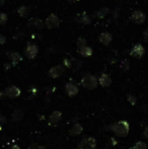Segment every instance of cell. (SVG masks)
I'll return each mask as SVG.
<instances>
[{"mask_svg":"<svg viewBox=\"0 0 148 149\" xmlns=\"http://www.w3.org/2000/svg\"><path fill=\"white\" fill-rule=\"evenodd\" d=\"M61 119H62V113L59 112V111H55V112H53L49 116V121H50V123H52V124L59 123V122L61 121Z\"/></svg>","mask_w":148,"mask_h":149,"instance_id":"14","label":"cell"},{"mask_svg":"<svg viewBox=\"0 0 148 149\" xmlns=\"http://www.w3.org/2000/svg\"><path fill=\"white\" fill-rule=\"evenodd\" d=\"M8 58L10 59V61H11V63L13 65L17 64L18 62H20L22 60V55L18 52H10V53H8Z\"/></svg>","mask_w":148,"mask_h":149,"instance_id":"15","label":"cell"},{"mask_svg":"<svg viewBox=\"0 0 148 149\" xmlns=\"http://www.w3.org/2000/svg\"><path fill=\"white\" fill-rule=\"evenodd\" d=\"M6 43V37L4 35H0V45H4Z\"/></svg>","mask_w":148,"mask_h":149,"instance_id":"28","label":"cell"},{"mask_svg":"<svg viewBox=\"0 0 148 149\" xmlns=\"http://www.w3.org/2000/svg\"><path fill=\"white\" fill-rule=\"evenodd\" d=\"M83 131V127L81 124L79 123H76L72 126V128L70 129V134L73 136H77V135H80Z\"/></svg>","mask_w":148,"mask_h":149,"instance_id":"18","label":"cell"},{"mask_svg":"<svg viewBox=\"0 0 148 149\" xmlns=\"http://www.w3.org/2000/svg\"><path fill=\"white\" fill-rule=\"evenodd\" d=\"M45 26L49 30H52V29L58 28L61 24V19L59 18V16L56 15L55 13H51L47 18L45 19Z\"/></svg>","mask_w":148,"mask_h":149,"instance_id":"4","label":"cell"},{"mask_svg":"<svg viewBox=\"0 0 148 149\" xmlns=\"http://www.w3.org/2000/svg\"><path fill=\"white\" fill-rule=\"evenodd\" d=\"M144 54H145V49L141 44H136L130 50V55L137 58V59H141L144 56Z\"/></svg>","mask_w":148,"mask_h":149,"instance_id":"7","label":"cell"},{"mask_svg":"<svg viewBox=\"0 0 148 149\" xmlns=\"http://www.w3.org/2000/svg\"><path fill=\"white\" fill-rule=\"evenodd\" d=\"M7 14L5 12H0V26H3L7 22Z\"/></svg>","mask_w":148,"mask_h":149,"instance_id":"24","label":"cell"},{"mask_svg":"<svg viewBox=\"0 0 148 149\" xmlns=\"http://www.w3.org/2000/svg\"><path fill=\"white\" fill-rule=\"evenodd\" d=\"M24 112H22V111H20V110H17V111H15L13 114H12V120H13V121H15V122H18V121H20V120L24 118Z\"/></svg>","mask_w":148,"mask_h":149,"instance_id":"21","label":"cell"},{"mask_svg":"<svg viewBox=\"0 0 148 149\" xmlns=\"http://www.w3.org/2000/svg\"><path fill=\"white\" fill-rule=\"evenodd\" d=\"M5 97V93H4V91H0V100H2V98Z\"/></svg>","mask_w":148,"mask_h":149,"instance_id":"31","label":"cell"},{"mask_svg":"<svg viewBox=\"0 0 148 149\" xmlns=\"http://www.w3.org/2000/svg\"><path fill=\"white\" fill-rule=\"evenodd\" d=\"M133 148H134V149H147V145L143 141H139V142H137V143L135 144Z\"/></svg>","mask_w":148,"mask_h":149,"instance_id":"25","label":"cell"},{"mask_svg":"<svg viewBox=\"0 0 148 149\" xmlns=\"http://www.w3.org/2000/svg\"><path fill=\"white\" fill-rule=\"evenodd\" d=\"M4 93H5V97L15 98L20 95V89L17 86L11 85V86H8L7 88L4 90Z\"/></svg>","mask_w":148,"mask_h":149,"instance_id":"9","label":"cell"},{"mask_svg":"<svg viewBox=\"0 0 148 149\" xmlns=\"http://www.w3.org/2000/svg\"><path fill=\"white\" fill-rule=\"evenodd\" d=\"M64 72H65V68L63 65H56L49 70V76L51 78H59L63 75Z\"/></svg>","mask_w":148,"mask_h":149,"instance_id":"8","label":"cell"},{"mask_svg":"<svg viewBox=\"0 0 148 149\" xmlns=\"http://www.w3.org/2000/svg\"><path fill=\"white\" fill-rule=\"evenodd\" d=\"M4 121H5V119H4L2 116H0V125H2V123H3Z\"/></svg>","mask_w":148,"mask_h":149,"instance_id":"33","label":"cell"},{"mask_svg":"<svg viewBox=\"0 0 148 149\" xmlns=\"http://www.w3.org/2000/svg\"><path fill=\"white\" fill-rule=\"evenodd\" d=\"M8 149H20V148L18 147L17 145H13V146H11V147H9Z\"/></svg>","mask_w":148,"mask_h":149,"instance_id":"32","label":"cell"},{"mask_svg":"<svg viewBox=\"0 0 148 149\" xmlns=\"http://www.w3.org/2000/svg\"><path fill=\"white\" fill-rule=\"evenodd\" d=\"M28 12H30V8L26 5H22L17 8V14L20 17H26L28 14Z\"/></svg>","mask_w":148,"mask_h":149,"instance_id":"20","label":"cell"},{"mask_svg":"<svg viewBox=\"0 0 148 149\" xmlns=\"http://www.w3.org/2000/svg\"><path fill=\"white\" fill-rule=\"evenodd\" d=\"M130 19L132 20V22H134L135 24H141L145 22L146 15H145L144 12L141 11V10H135V11H133L132 13H131Z\"/></svg>","mask_w":148,"mask_h":149,"instance_id":"6","label":"cell"},{"mask_svg":"<svg viewBox=\"0 0 148 149\" xmlns=\"http://www.w3.org/2000/svg\"><path fill=\"white\" fill-rule=\"evenodd\" d=\"M128 100L131 102V104H135L137 102V98L136 96L132 95V94H128Z\"/></svg>","mask_w":148,"mask_h":149,"instance_id":"27","label":"cell"},{"mask_svg":"<svg viewBox=\"0 0 148 149\" xmlns=\"http://www.w3.org/2000/svg\"><path fill=\"white\" fill-rule=\"evenodd\" d=\"M39 53V48L38 45L33 42H28L26 47L24 48V55L28 59H35Z\"/></svg>","mask_w":148,"mask_h":149,"instance_id":"3","label":"cell"},{"mask_svg":"<svg viewBox=\"0 0 148 149\" xmlns=\"http://www.w3.org/2000/svg\"><path fill=\"white\" fill-rule=\"evenodd\" d=\"M28 149H44V147H42V146L38 145V144H33V145H31Z\"/></svg>","mask_w":148,"mask_h":149,"instance_id":"29","label":"cell"},{"mask_svg":"<svg viewBox=\"0 0 148 149\" xmlns=\"http://www.w3.org/2000/svg\"><path fill=\"white\" fill-rule=\"evenodd\" d=\"M78 22L79 24H89L91 22V17L88 15V14H86L84 12V13H82L81 15H79Z\"/></svg>","mask_w":148,"mask_h":149,"instance_id":"19","label":"cell"},{"mask_svg":"<svg viewBox=\"0 0 148 149\" xmlns=\"http://www.w3.org/2000/svg\"><path fill=\"white\" fill-rule=\"evenodd\" d=\"M97 140L93 137H87L84 138L80 144L78 145L79 149H95L97 148Z\"/></svg>","mask_w":148,"mask_h":149,"instance_id":"5","label":"cell"},{"mask_svg":"<svg viewBox=\"0 0 148 149\" xmlns=\"http://www.w3.org/2000/svg\"><path fill=\"white\" fill-rule=\"evenodd\" d=\"M76 46H77V49H80V48H83L86 46V40L84 38H78L76 42Z\"/></svg>","mask_w":148,"mask_h":149,"instance_id":"22","label":"cell"},{"mask_svg":"<svg viewBox=\"0 0 148 149\" xmlns=\"http://www.w3.org/2000/svg\"><path fill=\"white\" fill-rule=\"evenodd\" d=\"M77 53L82 57H90L93 54V50L89 46H85V47L80 48V49H77Z\"/></svg>","mask_w":148,"mask_h":149,"instance_id":"13","label":"cell"},{"mask_svg":"<svg viewBox=\"0 0 148 149\" xmlns=\"http://www.w3.org/2000/svg\"><path fill=\"white\" fill-rule=\"evenodd\" d=\"M30 24L36 29H43L45 26V22L39 17H33L30 19Z\"/></svg>","mask_w":148,"mask_h":149,"instance_id":"16","label":"cell"},{"mask_svg":"<svg viewBox=\"0 0 148 149\" xmlns=\"http://www.w3.org/2000/svg\"><path fill=\"white\" fill-rule=\"evenodd\" d=\"M79 91V88L75 83L73 82H67L65 84V92L69 96H75Z\"/></svg>","mask_w":148,"mask_h":149,"instance_id":"10","label":"cell"},{"mask_svg":"<svg viewBox=\"0 0 148 149\" xmlns=\"http://www.w3.org/2000/svg\"><path fill=\"white\" fill-rule=\"evenodd\" d=\"M72 65H73V60L71 59H64L63 61V66L66 68H72Z\"/></svg>","mask_w":148,"mask_h":149,"instance_id":"26","label":"cell"},{"mask_svg":"<svg viewBox=\"0 0 148 149\" xmlns=\"http://www.w3.org/2000/svg\"><path fill=\"white\" fill-rule=\"evenodd\" d=\"M121 69H122L123 71H127L129 70V67H130V64H129V61L127 59H124L121 62V65H120Z\"/></svg>","mask_w":148,"mask_h":149,"instance_id":"23","label":"cell"},{"mask_svg":"<svg viewBox=\"0 0 148 149\" xmlns=\"http://www.w3.org/2000/svg\"><path fill=\"white\" fill-rule=\"evenodd\" d=\"M143 135H144L145 138H147L148 139V126H146L144 129V132H143Z\"/></svg>","mask_w":148,"mask_h":149,"instance_id":"30","label":"cell"},{"mask_svg":"<svg viewBox=\"0 0 148 149\" xmlns=\"http://www.w3.org/2000/svg\"><path fill=\"white\" fill-rule=\"evenodd\" d=\"M80 84L81 86H83L86 89H94L97 88V84H99V79L94 75L90 74V73H86L81 78Z\"/></svg>","mask_w":148,"mask_h":149,"instance_id":"2","label":"cell"},{"mask_svg":"<svg viewBox=\"0 0 148 149\" xmlns=\"http://www.w3.org/2000/svg\"><path fill=\"white\" fill-rule=\"evenodd\" d=\"M99 83L103 87H108L112 84V78L110 75L103 73L101 76L99 77Z\"/></svg>","mask_w":148,"mask_h":149,"instance_id":"12","label":"cell"},{"mask_svg":"<svg viewBox=\"0 0 148 149\" xmlns=\"http://www.w3.org/2000/svg\"><path fill=\"white\" fill-rule=\"evenodd\" d=\"M99 41L105 46H109L113 41V36L108 31H104L99 36Z\"/></svg>","mask_w":148,"mask_h":149,"instance_id":"11","label":"cell"},{"mask_svg":"<svg viewBox=\"0 0 148 149\" xmlns=\"http://www.w3.org/2000/svg\"><path fill=\"white\" fill-rule=\"evenodd\" d=\"M5 68L9 69L10 68V64H5Z\"/></svg>","mask_w":148,"mask_h":149,"instance_id":"34","label":"cell"},{"mask_svg":"<svg viewBox=\"0 0 148 149\" xmlns=\"http://www.w3.org/2000/svg\"><path fill=\"white\" fill-rule=\"evenodd\" d=\"M110 8L108 7H103L101 8V9H99L97 11H95L94 13H93V17H97V18H104L107 14L110 13Z\"/></svg>","mask_w":148,"mask_h":149,"instance_id":"17","label":"cell"},{"mask_svg":"<svg viewBox=\"0 0 148 149\" xmlns=\"http://www.w3.org/2000/svg\"><path fill=\"white\" fill-rule=\"evenodd\" d=\"M110 129L117 135L118 137H126L130 130V126L127 121H119L117 123L113 124Z\"/></svg>","mask_w":148,"mask_h":149,"instance_id":"1","label":"cell"}]
</instances>
